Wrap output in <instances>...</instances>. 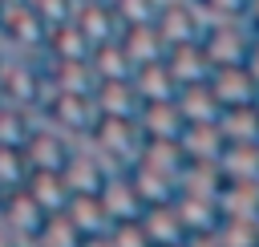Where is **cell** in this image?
<instances>
[{
    "instance_id": "6da1fadb",
    "label": "cell",
    "mask_w": 259,
    "mask_h": 247,
    "mask_svg": "<svg viewBox=\"0 0 259 247\" xmlns=\"http://www.w3.org/2000/svg\"><path fill=\"white\" fill-rule=\"evenodd\" d=\"M134 4H138V0H134ZM113 8H125V0H113ZM154 16H158V12H154V8H150V0H146V8H142V12H134V16H130V24H150V20H154Z\"/></svg>"
}]
</instances>
